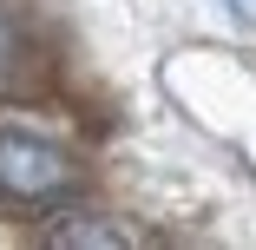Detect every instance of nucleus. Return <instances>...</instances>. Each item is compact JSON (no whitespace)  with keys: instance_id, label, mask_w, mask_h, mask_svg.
<instances>
[{"instance_id":"f03ea898","label":"nucleus","mask_w":256,"mask_h":250,"mask_svg":"<svg viewBox=\"0 0 256 250\" xmlns=\"http://www.w3.org/2000/svg\"><path fill=\"white\" fill-rule=\"evenodd\" d=\"M46 243H53V250H138V230L79 211V217H60L53 230H46Z\"/></svg>"},{"instance_id":"f257e3e1","label":"nucleus","mask_w":256,"mask_h":250,"mask_svg":"<svg viewBox=\"0 0 256 250\" xmlns=\"http://www.w3.org/2000/svg\"><path fill=\"white\" fill-rule=\"evenodd\" d=\"M72 184H79V165L60 145H46L33 132H0V197H14V204H53Z\"/></svg>"},{"instance_id":"7ed1b4c3","label":"nucleus","mask_w":256,"mask_h":250,"mask_svg":"<svg viewBox=\"0 0 256 250\" xmlns=\"http://www.w3.org/2000/svg\"><path fill=\"white\" fill-rule=\"evenodd\" d=\"M26 66H33V46H26V33L14 27V14L0 7V99L26 79Z\"/></svg>"}]
</instances>
